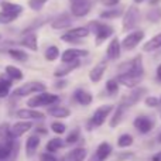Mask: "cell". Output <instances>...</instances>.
I'll use <instances>...</instances> for the list:
<instances>
[{
    "label": "cell",
    "mask_w": 161,
    "mask_h": 161,
    "mask_svg": "<svg viewBox=\"0 0 161 161\" xmlns=\"http://www.w3.org/2000/svg\"><path fill=\"white\" fill-rule=\"evenodd\" d=\"M119 74H133L137 76L144 75V67H143L142 55H137L136 58L130 59L129 62H125L119 67Z\"/></svg>",
    "instance_id": "1"
},
{
    "label": "cell",
    "mask_w": 161,
    "mask_h": 161,
    "mask_svg": "<svg viewBox=\"0 0 161 161\" xmlns=\"http://www.w3.org/2000/svg\"><path fill=\"white\" fill-rule=\"evenodd\" d=\"M88 28L96 34V38H95L96 45H100L106 38H109V37L113 34V27H110V25H108V24H102V23H99V21H91Z\"/></svg>",
    "instance_id": "2"
},
{
    "label": "cell",
    "mask_w": 161,
    "mask_h": 161,
    "mask_svg": "<svg viewBox=\"0 0 161 161\" xmlns=\"http://www.w3.org/2000/svg\"><path fill=\"white\" fill-rule=\"evenodd\" d=\"M59 100V96L54 93H48V92H41L40 95H36L34 97H31L27 102V105L30 108H40V106H50L54 105Z\"/></svg>",
    "instance_id": "3"
},
{
    "label": "cell",
    "mask_w": 161,
    "mask_h": 161,
    "mask_svg": "<svg viewBox=\"0 0 161 161\" xmlns=\"http://www.w3.org/2000/svg\"><path fill=\"white\" fill-rule=\"evenodd\" d=\"M112 112H113V106L112 105H103V106H100V108H97L96 110H95L93 116L91 117L89 127H99V126H102Z\"/></svg>",
    "instance_id": "4"
},
{
    "label": "cell",
    "mask_w": 161,
    "mask_h": 161,
    "mask_svg": "<svg viewBox=\"0 0 161 161\" xmlns=\"http://www.w3.org/2000/svg\"><path fill=\"white\" fill-rule=\"evenodd\" d=\"M140 21V10L136 6H130L123 17V30H133Z\"/></svg>",
    "instance_id": "5"
},
{
    "label": "cell",
    "mask_w": 161,
    "mask_h": 161,
    "mask_svg": "<svg viewBox=\"0 0 161 161\" xmlns=\"http://www.w3.org/2000/svg\"><path fill=\"white\" fill-rule=\"evenodd\" d=\"M45 91V85L41 82H27L14 91V96H28L31 93H41Z\"/></svg>",
    "instance_id": "6"
},
{
    "label": "cell",
    "mask_w": 161,
    "mask_h": 161,
    "mask_svg": "<svg viewBox=\"0 0 161 161\" xmlns=\"http://www.w3.org/2000/svg\"><path fill=\"white\" fill-rule=\"evenodd\" d=\"M143 38H144V31H142V30L133 31V33H130L122 41V47L125 48L126 51H131L143 41Z\"/></svg>",
    "instance_id": "7"
},
{
    "label": "cell",
    "mask_w": 161,
    "mask_h": 161,
    "mask_svg": "<svg viewBox=\"0 0 161 161\" xmlns=\"http://www.w3.org/2000/svg\"><path fill=\"white\" fill-rule=\"evenodd\" d=\"M88 55V51L86 50H80V48H68L62 53L61 59L64 64H69V62L78 61V58L80 57H86Z\"/></svg>",
    "instance_id": "8"
},
{
    "label": "cell",
    "mask_w": 161,
    "mask_h": 161,
    "mask_svg": "<svg viewBox=\"0 0 161 161\" xmlns=\"http://www.w3.org/2000/svg\"><path fill=\"white\" fill-rule=\"evenodd\" d=\"M146 93H147V89H146V88H133V91H131L127 96L123 97L122 102L125 103L127 108H130V106L136 105V103L139 102V100L142 99Z\"/></svg>",
    "instance_id": "9"
},
{
    "label": "cell",
    "mask_w": 161,
    "mask_h": 161,
    "mask_svg": "<svg viewBox=\"0 0 161 161\" xmlns=\"http://www.w3.org/2000/svg\"><path fill=\"white\" fill-rule=\"evenodd\" d=\"M133 125H134V127L137 129V131H140L142 134H146V133H148V131H151L154 123H153V120H151L150 117L139 116V117H136V119H134Z\"/></svg>",
    "instance_id": "10"
},
{
    "label": "cell",
    "mask_w": 161,
    "mask_h": 161,
    "mask_svg": "<svg viewBox=\"0 0 161 161\" xmlns=\"http://www.w3.org/2000/svg\"><path fill=\"white\" fill-rule=\"evenodd\" d=\"M110 153H112V146L109 144V143H100V144L97 146L95 154L89 158V161H105L110 156Z\"/></svg>",
    "instance_id": "11"
},
{
    "label": "cell",
    "mask_w": 161,
    "mask_h": 161,
    "mask_svg": "<svg viewBox=\"0 0 161 161\" xmlns=\"http://www.w3.org/2000/svg\"><path fill=\"white\" fill-rule=\"evenodd\" d=\"M142 79L143 76H137L133 74H119V76H117V82L127 86V88H136L142 82Z\"/></svg>",
    "instance_id": "12"
},
{
    "label": "cell",
    "mask_w": 161,
    "mask_h": 161,
    "mask_svg": "<svg viewBox=\"0 0 161 161\" xmlns=\"http://www.w3.org/2000/svg\"><path fill=\"white\" fill-rule=\"evenodd\" d=\"M33 129V123L30 120H24V122H17L16 125L11 126V133H13L14 139L17 137H21L24 133H27L28 130Z\"/></svg>",
    "instance_id": "13"
},
{
    "label": "cell",
    "mask_w": 161,
    "mask_h": 161,
    "mask_svg": "<svg viewBox=\"0 0 161 161\" xmlns=\"http://www.w3.org/2000/svg\"><path fill=\"white\" fill-rule=\"evenodd\" d=\"M71 10H72L74 16L83 17L91 11V2H89V0H82V2H79V3L71 4Z\"/></svg>",
    "instance_id": "14"
},
{
    "label": "cell",
    "mask_w": 161,
    "mask_h": 161,
    "mask_svg": "<svg viewBox=\"0 0 161 161\" xmlns=\"http://www.w3.org/2000/svg\"><path fill=\"white\" fill-rule=\"evenodd\" d=\"M17 117H21L25 120H42L44 119V113L34 109H20L17 110Z\"/></svg>",
    "instance_id": "15"
},
{
    "label": "cell",
    "mask_w": 161,
    "mask_h": 161,
    "mask_svg": "<svg viewBox=\"0 0 161 161\" xmlns=\"http://www.w3.org/2000/svg\"><path fill=\"white\" fill-rule=\"evenodd\" d=\"M71 24H72V19H71L69 14H67V13L58 16L57 19L53 20V23H51L53 28H55V30H65V28L71 27Z\"/></svg>",
    "instance_id": "16"
},
{
    "label": "cell",
    "mask_w": 161,
    "mask_h": 161,
    "mask_svg": "<svg viewBox=\"0 0 161 161\" xmlns=\"http://www.w3.org/2000/svg\"><path fill=\"white\" fill-rule=\"evenodd\" d=\"M120 48H122V45H120L119 40L114 37V38L109 42L108 50H106V55H108V58L112 59V61H113V59H117L120 57Z\"/></svg>",
    "instance_id": "17"
},
{
    "label": "cell",
    "mask_w": 161,
    "mask_h": 161,
    "mask_svg": "<svg viewBox=\"0 0 161 161\" xmlns=\"http://www.w3.org/2000/svg\"><path fill=\"white\" fill-rule=\"evenodd\" d=\"M74 97H75L76 102H78L79 105H82V106L91 105L92 100H93V96H92V93L83 91V89H76V91L74 92Z\"/></svg>",
    "instance_id": "18"
},
{
    "label": "cell",
    "mask_w": 161,
    "mask_h": 161,
    "mask_svg": "<svg viewBox=\"0 0 161 161\" xmlns=\"http://www.w3.org/2000/svg\"><path fill=\"white\" fill-rule=\"evenodd\" d=\"M126 109H127V106L123 102L117 106L116 110L113 112V116H112V119H110V127H116V126L122 122L123 116H125V113H126Z\"/></svg>",
    "instance_id": "19"
},
{
    "label": "cell",
    "mask_w": 161,
    "mask_h": 161,
    "mask_svg": "<svg viewBox=\"0 0 161 161\" xmlns=\"http://www.w3.org/2000/svg\"><path fill=\"white\" fill-rule=\"evenodd\" d=\"M105 71H106V61H102L100 64H97L96 67H95L93 69L89 72V78H91V80H92V82H95V83L99 82V80L102 79Z\"/></svg>",
    "instance_id": "20"
},
{
    "label": "cell",
    "mask_w": 161,
    "mask_h": 161,
    "mask_svg": "<svg viewBox=\"0 0 161 161\" xmlns=\"http://www.w3.org/2000/svg\"><path fill=\"white\" fill-rule=\"evenodd\" d=\"M40 146V139L38 136H31L27 139V142H25V154H27V157H33L34 154H36L37 148H38Z\"/></svg>",
    "instance_id": "21"
},
{
    "label": "cell",
    "mask_w": 161,
    "mask_h": 161,
    "mask_svg": "<svg viewBox=\"0 0 161 161\" xmlns=\"http://www.w3.org/2000/svg\"><path fill=\"white\" fill-rule=\"evenodd\" d=\"M0 142H6V143L14 142V136L11 133V126L8 123H2L0 125Z\"/></svg>",
    "instance_id": "22"
},
{
    "label": "cell",
    "mask_w": 161,
    "mask_h": 161,
    "mask_svg": "<svg viewBox=\"0 0 161 161\" xmlns=\"http://www.w3.org/2000/svg\"><path fill=\"white\" fill-rule=\"evenodd\" d=\"M79 65H80L79 61H74V62H69V64H65V67L58 68V69L54 72V75H55L57 78H64L65 75H68V74L72 72L74 69H76Z\"/></svg>",
    "instance_id": "23"
},
{
    "label": "cell",
    "mask_w": 161,
    "mask_h": 161,
    "mask_svg": "<svg viewBox=\"0 0 161 161\" xmlns=\"http://www.w3.org/2000/svg\"><path fill=\"white\" fill-rule=\"evenodd\" d=\"M21 45H24V47H27L28 50L31 51H37L38 50V44H37V36L33 33L30 34H25L24 37H23L21 42H20Z\"/></svg>",
    "instance_id": "24"
},
{
    "label": "cell",
    "mask_w": 161,
    "mask_h": 161,
    "mask_svg": "<svg viewBox=\"0 0 161 161\" xmlns=\"http://www.w3.org/2000/svg\"><path fill=\"white\" fill-rule=\"evenodd\" d=\"M158 48H161V33L154 36L153 38L148 40V41L143 45V51H146V53H151V51H156V50H158Z\"/></svg>",
    "instance_id": "25"
},
{
    "label": "cell",
    "mask_w": 161,
    "mask_h": 161,
    "mask_svg": "<svg viewBox=\"0 0 161 161\" xmlns=\"http://www.w3.org/2000/svg\"><path fill=\"white\" fill-rule=\"evenodd\" d=\"M48 114L53 117H58V119H64L71 114V110L68 108H62V106H54V108L48 109Z\"/></svg>",
    "instance_id": "26"
},
{
    "label": "cell",
    "mask_w": 161,
    "mask_h": 161,
    "mask_svg": "<svg viewBox=\"0 0 161 161\" xmlns=\"http://www.w3.org/2000/svg\"><path fill=\"white\" fill-rule=\"evenodd\" d=\"M13 148H14V142L13 143L0 142V161L7 160L13 153Z\"/></svg>",
    "instance_id": "27"
},
{
    "label": "cell",
    "mask_w": 161,
    "mask_h": 161,
    "mask_svg": "<svg viewBox=\"0 0 161 161\" xmlns=\"http://www.w3.org/2000/svg\"><path fill=\"white\" fill-rule=\"evenodd\" d=\"M7 54L11 57V58L17 59V61H20V62H25L28 59L27 53H25V51H23V50H20V48H8Z\"/></svg>",
    "instance_id": "28"
},
{
    "label": "cell",
    "mask_w": 161,
    "mask_h": 161,
    "mask_svg": "<svg viewBox=\"0 0 161 161\" xmlns=\"http://www.w3.org/2000/svg\"><path fill=\"white\" fill-rule=\"evenodd\" d=\"M86 150L83 147H78V148H75V150H72L69 154H68V157L67 158L69 160V161H83L86 158Z\"/></svg>",
    "instance_id": "29"
},
{
    "label": "cell",
    "mask_w": 161,
    "mask_h": 161,
    "mask_svg": "<svg viewBox=\"0 0 161 161\" xmlns=\"http://www.w3.org/2000/svg\"><path fill=\"white\" fill-rule=\"evenodd\" d=\"M2 10L7 11V13H13V14H20L23 13V7L20 4H14V3H8V2H3L2 3Z\"/></svg>",
    "instance_id": "30"
},
{
    "label": "cell",
    "mask_w": 161,
    "mask_h": 161,
    "mask_svg": "<svg viewBox=\"0 0 161 161\" xmlns=\"http://www.w3.org/2000/svg\"><path fill=\"white\" fill-rule=\"evenodd\" d=\"M6 74H7L8 78H11L13 80H20L23 79V72L19 69L17 67H13V65H7V67L4 68Z\"/></svg>",
    "instance_id": "31"
},
{
    "label": "cell",
    "mask_w": 161,
    "mask_h": 161,
    "mask_svg": "<svg viewBox=\"0 0 161 161\" xmlns=\"http://www.w3.org/2000/svg\"><path fill=\"white\" fill-rule=\"evenodd\" d=\"M123 14V8L122 7H116V8H110V10H105L100 13V19H117Z\"/></svg>",
    "instance_id": "32"
},
{
    "label": "cell",
    "mask_w": 161,
    "mask_h": 161,
    "mask_svg": "<svg viewBox=\"0 0 161 161\" xmlns=\"http://www.w3.org/2000/svg\"><path fill=\"white\" fill-rule=\"evenodd\" d=\"M64 146V143H62V140L59 139V137H55V139H53V140H50V142L47 143V151L48 153H51V154H54L55 151H58L59 148Z\"/></svg>",
    "instance_id": "33"
},
{
    "label": "cell",
    "mask_w": 161,
    "mask_h": 161,
    "mask_svg": "<svg viewBox=\"0 0 161 161\" xmlns=\"http://www.w3.org/2000/svg\"><path fill=\"white\" fill-rule=\"evenodd\" d=\"M11 88V80L10 79H4L0 78V97H6L10 92Z\"/></svg>",
    "instance_id": "34"
},
{
    "label": "cell",
    "mask_w": 161,
    "mask_h": 161,
    "mask_svg": "<svg viewBox=\"0 0 161 161\" xmlns=\"http://www.w3.org/2000/svg\"><path fill=\"white\" fill-rule=\"evenodd\" d=\"M68 33L72 34V36H75V37H78V38H85V37L89 36L91 30H89L88 27H76V28H72V30H69Z\"/></svg>",
    "instance_id": "35"
},
{
    "label": "cell",
    "mask_w": 161,
    "mask_h": 161,
    "mask_svg": "<svg viewBox=\"0 0 161 161\" xmlns=\"http://www.w3.org/2000/svg\"><path fill=\"white\" fill-rule=\"evenodd\" d=\"M131 144H133V137H131L130 134H122V136L119 137V140H117V146H119L120 148L130 147Z\"/></svg>",
    "instance_id": "36"
},
{
    "label": "cell",
    "mask_w": 161,
    "mask_h": 161,
    "mask_svg": "<svg viewBox=\"0 0 161 161\" xmlns=\"http://www.w3.org/2000/svg\"><path fill=\"white\" fill-rule=\"evenodd\" d=\"M58 57H59L58 47H55V45H51V47L47 48V51H45V58H47V61H55Z\"/></svg>",
    "instance_id": "37"
},
{
    "label": "cell",
    "mask_w": 161,
    "mask_h": 161,
    "mask_svg": "<svg viewBox=\"0 0 161 161\" xmlns=\"http://www.w3.org/2000/svg\"><path fill=\"white\" fill-rule=\"evenodd\" d=\"M106 91H108L109 95H116L117 92H119V82H117V79H109L108 82H106Z\"/></svg>",
    "instance_id": "38"
},
{
    "label": "cell",
    "mask_w": 161,
    "mask_h": 161,
    "mask_svg": "<svg viewBox=\"0 0 161 161\" xmlns=\"http://www.w3.org/2000/svg\"><path fill=\"white\" fill-rule=\"evenodd\" d=\"M147 20L151 23H157L161 20V7H156L151 8L150 11L147 13Z\"/></svg>",
    "instance_id": "39"
},
{
    "label": "cell",
    "mask_w": 161,
    "mask_h": 161,
    "mask_svg": "<svg viewBox=\"0 0 161 161\" xmlns=\"http://www.w3.org/2000/svg\"><path fill=\"white\" fill-rule=\"evenodd\" d=\"M17 17H19L17 14L7 13V11H0V23H2V24H8V23L14 21Z\"/></svg>",
    "instance_id": "40"
},
{
    "label": "cell",
    "mask_w": 161,
    "mask_h": 161,
    "mask_svg": "<svg viewBox=\"0 0 161 161\" xmlns=\"http://www.w3.org/2000/svg\"><path fill=\"white\" fill-rule=\"evenodd\" d=\"M79 137H80V130L79 129H75V130H72L69 134L67 136V144H74V143H76L79 140Z\"/></svg>",
    "instance_id": "41"
},
{
    "label": "cell",
    "mask_w": 161,
    "mask_h": 161,
    "mask_svg": "<svg viewBox=\"0 0 161 161\" xmlns=\"http://www.w3.org/2000/svg\"><path fill=\"white\" fill-rule=\"evenodd\" d=\"M51 129H53L54 133L62 134V133H65V130H67V126H65L64 123H61V122H53L51 123Z\"/></svg>",
    "instance_id": "42"
},
{
    "label": "cell",
    "mask_w": 161,
    "mask_h": 161,
    "mask_svg": "<svg viewBox=\"0 0 161 161\" xmlns=\"http://www.w3.org/2000/svg\"><path fill=\"white\" fill-rule=\"evenodd\" d=\"M45 3H47V0H28V6H30V8L31 10H36V11L41 10L42 6H44Z\"/></svg>",
    "instance_id": "43"
},
{
    "label": "cell",
    "mask_w": 161,
    "mask_h": 161,
    "mask_svg": "<svg viewBox=\"0 0 161 161\" xmlns=\"http://www.w3.org/2000/svg\"><path fill=\"white\" fill-rule=\"evenodd\" d=\"M61 40H62V41H65V42H71V44H75V42L78 44L80 38L72 36V34H69V33H65V34H62V36H61Z\"/></svg>",
    "instance_id": "44"
},
{
    "label": "cell",
    "mask_w": 161,
    "mask_h": 161,
    "mask_svg": "<svg viewBox=\"0 0 161 161\" xmlns=\"http://www.w3.org/2000/svg\"><path fill=\"white\" fill-rule=\"evenodd\" d=\"M146 105L148 106V108H157V106L160 105V99H157L156 96H148V97H146Z\"/></svg>",
    "instance_id": "45"
},
{
    "label": "cell",
    "mask_w": 161,
    "mask_h": 161,
    "mask_svg": "<svg viewBox=\"0 0 161 161\" xmlns=\"http://www.w3.org/2000/svg\"><path fill=\"white\" fill-rule=\"evenodd\" d=\"M40 161H58L55 158V156L51 153H44L41 156V158H40Z\"/></svg>",
    "instance_id": "46"
},
{
    "label": "cell",
    "mask_w": 161,
    "mask_h": 161,
    "mask_svg": "<svg viewBox=\"0 0 161 161\" xmlns=\"http://www.w3.org/2000/svg\"><path fill=\"white\" fill-rule=\"evenodd\" d=\"M119 2L120 0H100V3L105 4V6H108V7H113V6H116Z\"/></svg>",
    "instance_id": "47"
},
{
    "label": "cell",
    "mask_w": 161,
    "mask_h": 161,
    "mask_svg": "<svg viewBox=\"0 0 161 161\" xmlns=\"http://www.w3.org/2000/svg\"><path fill=\"white\" fill-rule=\"evenodd\" d=\"M157 79H158L160 80V82H161V64L158 65V67H157Z\"/></svg>",
    "instance_id": "48"
},
{
    "label": "cell",
    "mask_w": 161,
    "mask_h": 161,
    "mask_svg": "<svg viewBox=\"0 0 161 161\" xmlns=\"http://www.w3.org/2000/svg\"><path fill=\"white\" fill-rule=\"evenodd\" d=\"M67 85V80H59V82H57V88H64V86Z\"/></svg>",
    "instance_id": "49"
},
{
    "label": "cell",
    "mask_w": 161,
    "mask_h": 161,
    "mask_svg": "<svg viewBox=\"0 0 161 161\" xmlns=\"http://www.w3.org/2000/svg\"><path fill=\"white\" fill-rule=\"evenodd\" d=\"M153 161H161V153L158 154H156V156L153 157Z\"/></svg>",
    "instance_id": "50"
},
{
    "label": "cell",
    "mask_w": 161,
    "mask_h": 161,
    "mask_svg": "<svg viewBox=\"0 0 161 161\" xmlns=\"http://www.w3.org/2000/svg\"><path fill=\"white\" fill-rule=\"evenodd\" d=\"M71 2V4H75V3H79V2H82V0H69Z\"/></svg>",
    "instance_id": "51"
},
{
    "label": "cell",
    "mask_w": 161,
    "mask_h": 161,
    "mask_svg": "<svg viewBox=\"0 0 161 161\" xmlns=\"http://www.w3.org/2000/svg\"><path fill=\"white\" fill-rule=\"evenodd\" d=\"M144 2V0H134V3H137V4H139V3H143Z\"/></svg>",
    "instance_id": "52"
},
{
    "label": "cell",
    "mask_w": 161,
    "mask_h": 161,
    "mask_svg": "<svg viewBox=\"0 0 161 161\" xmlns=\"http://www.w3.org/2000/svg\"><path fill=\"white\" fill-rule=\"evenodd\" d=\"M158 142L161 143V133H160V136H158Z\"/></svg>",
    "instance_id": "53"
},
{
    "label": "cell",
    "mask_w": 161,
    "mask_h": 161,
    "mask_svg": "<svg viewBox=\"0 0 161 161\" xmlns=\"http://www.w3.org/2000/svg\"><path fill=\"white\" fill-rule=\"evenodd\" d=\"M64 161H65V160H64ZM67 161H69V160H68V158H67Z\"/></svg>",
    "instance_id": "54"
},
{
    "label": "cell",
    "mask_w": 161,
    "mask_h": 161,
    "mask_svg": "<svg viewBox=\"0 0 161 161\" xmlns=\"http://www.w3.org/2000/svg\"><path fill=\"white\" fill-rule=\"evenodd\" d=\"M160 102H161V97H160Z\"/></svg>",
    "instance_id": "55"
},
{
    "label": "cell",
    "mask_w": 161,
    "mask_h": 161,
    "mask_svg": "<svg viewBox=\"0 0 161 161\" xmlns=\"http://www.w3.org/2000/svg\"><path fill=\"white\" fill-rule=\"evenodd\" d=\"M0 38H2V36H0Z\"/></svg>",
    "instance_id": "56"
}]
</instances>
